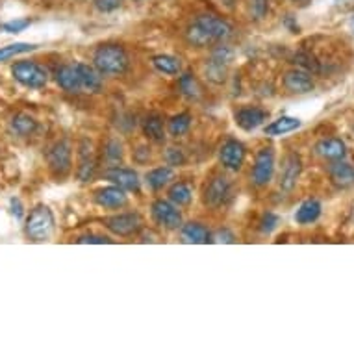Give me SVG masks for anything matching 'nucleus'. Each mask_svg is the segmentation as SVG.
<instances>
[{"label": "nucleus", "mask_w": 354, "mask_h": 354, "mask_svg": "<svg viewBox=\"0 0 354 354\" xmlns=\"http://www.w3.org/2000/svg\"><path fill=\"white\" fill-rule=\"evenodd\" d=\"M130 65L127 50L115 43H106L100 45L93 54V67L100 75L119 76L124 75Z\"/></svg>", "instance_id": "1"}, {"label": "nucleus", "mask_w": 354, "mask_h": 354, "mask_svg": "<svg viewBox=\"0 0 354 354\" xmlns=\"http://www.w3.org/2000/svg\"><path fill=\"white\" fill-rule=\"evenodd\" d=\"M24 232L32 241H47L54 232V215L50 208L37 204L26 217Z\"/></svg>", "instance_id": "2"}, {"label": "nucleus", "mask_w": 354, "mask_h": 354, "mask_svg": "<svg viewBox=\"0 0 354 354\" xmlns=\"http://www.w3.org/2000/svg\"><path fill=\"white\" fill-rule=\"evenodd\" d=\"M12 75L21 86L28 89H41L47 86L48 82L47 69L35 62H17L12 67Z\"/></svg>", "instance_id": "3"}, {"label": "nucleus", "mask_w": 354, "mask_h": 354, "mask_svg": "<svg viewBox=\"0 0 354 354\" xmlns=\"http://www.w3.org/2000/svg\"><path fill=\"white\" fill-rule=\"evenodd\" d=\"M274 176V151L271 147H263L258 151L254 158V165H252V184L258 187H263L271 184Z\"/></svg>", "instance_id": "4"}, {"label": "nucleus", "mask_w": 354, "mask_h": 354, "mask_svg": "<svg viewBox=\"0 0 354 354\" xmlns=\"http://www.w3.org/2000/svg\"><path fill=\"white\" fill-rule=\"evenodd\" d=\"M232 198V184L227 176H214L212 180L204 187L203 203L208 208H221L228 204V201Z\"/></svg>", "instance_id": "5"}, {"label": "nucleus", "mask_w": 354, "mask_h": 354, "mask_svg": "<svg viewBox=\"0 0 354 354\" xmlns=\"http://www.w3.org/2000/svg\"><path fill=\"white\" fill-rule=\"evenodd\" d=\"M152 219L156 225H160L165 230H178L182 227V214L176 204H173L171 201H163V198H158L152 203L151 208Z\"/></svg>", "instance_id": "6"}, {"label": "nucleus", "mask_w": 354, "mask_h": 354, "mask_svg": "<svg viewBox=\"0 0 354 354\" xmlns=\"http://www.w3.org/2000/svg\"><path fill=\"white\" fill-rule=\"evenodd\" d=\"M106 227L110 232H113L119 238H130L141 230L143 227V221L141 215L136 212H127V214H117L111 215L106 219Z\"/></svg>", "instance_id": "7"}, {"label": "nucleus", "mask_w": 354, "mask_h": 354, "mask_svg": "<svg viewBox=\"0 0 354 354\" xmlns=\"http://www.w3.org/2000/svg\"><path fill=\"white\" fill-rule=\"evenodd\" d=\"M48 167L56 176H65L73 165V151H71L69 141H56L47 152Z\"/></svg>", "instance_id": "8"}, {"label": "nucleus", "mask_w": 354, "mask_h": 354, "mask_svg": "<svg viewBox=\"0 0 354 354\" xmlns=\"http://www.w3.org/2000/svg\"><path fill=\"white\" fill-rule=\"evenodd\" d=\"M245 156H247V149L238 140H227L219 149L221 165L228 171H239L243 167Z\"/></svg>", "instance_id": "9"}, {"label": "nucleus", "mask_w": 354, "mask_h": 354, "mask_svg": "<svg viewBox=\"0 0 354 354\" xmlns=\"http://www.w3.org/2000/svg\"><path fill=\"white\" fill-rule=\"evenodd\" d=\"M95 169H97V160H95L93 145L89 140H82L78 147V167H76V176L80 182H89L93 178Z\"/></svg>", "instance_id": "10"}, {"label": "nucleus", "mask_w": 354, "mask_h": 354, "mask_svg": "<svg viewBox=\"0 0 354 354\" xmlns=\"http://www.w3.org/2000/svg\"><path fill=\"white\" fill-rule=\"evenodd\" d=\"M195 23L201 24L206 32H208L215 41H225L234 34L232 24L225 21V19L217 17L214 13H203L195 19Z\"/></svg>", "instance_id": "11"}, {"label": "nucleus", "mask_w": 354, "mask_h": 354, "mask_svg": "<svg viewBox=\"0 0 354 354\" xmlns=\"http://www.w3.org/2000/svg\"><path fill=\"white\" fill-rule=\"evenodd\" d=\"M302 171V162L299 154L295 152H291L288 154L284 160V165L280 169V189L286 193H290L293 187L297 186V180H299V176H301Z\"/></svg>", "instance_id": "12"}, {"label": "nucleus", "mask_w": 354, "mask_h": 354, "mask_svg": "<svg viewBox=\"0 0 354 354\" xmlns=\"http://www.w3.org/2000/svg\"><path fill=\"white\" fill-rule=\"evenodd\" d=\"M282 84H284V87L290 91V93H297V95L310 93V91H314V87H315V82L314 78H312V75L302 69L288 71V73L284 75Z\"/></svg>", "instance_id": "13"}, {"label": "nucleus", "mask_w": 354, "mask_h": 354, "mask_svg": "<svg viewBox=\"0 0 354 354\" xmlns=\"http://www.w3.org/2000/svg\"><path fill=\"white\" fill-rule=\"evenodd\" d=\"M268 115V111L261 110V108L245 106V108H239V110L234 113V119H236V124H238L241 130H245V132H252V130H256L260 124L266 122Z\"/></svg>", "instance_id": "14"}, {"label": "nucleus", "mask_w": 354, "mask_h": 354, "mask_svg": "<svg viewBox=\"0 0 354 354\" xmlns=\"http://www.w3.org/2000/svg\"><path fill=\"white\" fill-rule=\"evenodd\" d=\"M106 176H108V180H110L111 184H115V186H119L121 189H124V192L138 193L141 189L140 176H138V173L132 171V169L111 167L110 171L106 173Z\"/></svg>", "instance_id": "15"}, {"label": "nucleus", "mask_w": 354, "mask_h": 354, "mask_svg": "<svg viewBox=\"0 0 354 354\" xmlns=\"http://www.w3.org/2000/svg\"><path fill=\"white\" fill-rule=\"evenodd\" d=\"M95 203L99 204L100 208H108V209H119L124 208L128 203V197L124 189H121L119 186H108L102 187L99 192L95 193Z\"/></svg>", "instance_id": "16"}, {"label": "nucleus", "mask_w": 354, "mask_h": 354, "mask_svg": "<svg viewBox=\"0 0 354 354\" xmlns=\"http://www.w3.org/2000/svg\"><path fill=\"white\" fill-rule=\"evenodd\" d=\"M328 174H330L332 184L339 189H348L354 186V167L342 160H337L334 165H330Z\"/></svg>", "instance_id": "17"}, {"label": "nucleus", "mask_w": 354, "mask_h": 354, "mask_svg": "<svg viewBox=\"0 0 354 354\" xmlns=\"http://www.w3.org/2000/svg\"><path fill=\"white\" fill-rule=\"evenodd\" d=\"M315 152L319 154L321 158L325 160H330V162H337V160H343L345 154H347V147L342 140L337 138H328V140H321L317 145H315Z\"/></svg>", "instance_id": "18"}, {"label": "nucleus", "mask_w": 354, "mask_h": 354, "mask_svg": "<svg viewBox=\"0 0 354 354\" xmlns=\"http://www.w3.org/2000/svg\"><path fill=\"white\" fill-rule=\"evenodd\" d=\"M180 238L184 243H193V245H204L212 241V234L204 225L201 223H186L180 227Z\"/></svg>", "instance_id": "19"}, {"label": "nucleus", "mask_w": 354, "mask_h": 354, "mask_svg": "<svg viewBox=\"0 0 354 354\" xmlns=\"http://www.w3.org/2000/svg\"><path fill=\"white\" fill-rule=\"evenodd\" d=\"M75 69L78 73L82 87H86L89 91H95V93L102 89V78H100V73L95 67L87 64H76Z\"/></svg>", "instance_id": "20"}, {"label": "nucleus", "mask_w": 354, "mask_h": 354, "mask_svg": "<svg viewBox=\"0 0 354 354\" xmlns=\"http://www.w3.org/2000/svg\"><path fill=\"white\" fill-rule=\"evenodd\" d=\"M56 82L58 86L67 91V93H76L80 91V78H78V73L73 65H62L58 71H56Z\"/></svg>", "instance_id": "21"}, {"label": "nucleus", "mask_w": 354, "mask_h": 354, "mask_svg": "<svg viewBox=\"0 0 354 354\" xmlns=\"http://www.w3.org/2000/svg\"><path fill=\"white\" fill-rule=\"evenodd\" d=\"M321 209H323V206L317 198H308L297 209L295 221L299 225H312L321 217Z\"/></svg>", "instance_id": "22"}, {"label": "nucleus", "mask_w": 354, "mask_h": 354, "mask_svg": "<svg viewBox=\"0 0 354 354\" xmlns=\"http://www.w3.org/2000/svg\"><path fill=\"white\" fill-rule=\"evenodd\" d=\"M141 128H143V134H145L147 140L154 141V143H162L165 140V124H163V119L156 113H151V115L145 117V121L141 122Z\"/></svg>", "instance_id": "23"}, {"label": "nucleus", "mask_w": 354, "mask_h": 354, "mask_svg": "<svg viewBox=\"0 0 354 354\" xmlns=\"http://www.w3.org/2000/svg\"><path fill=\"white\" fill-rule=\"evenodd\" d=\"M174 178V171L173 167H169V165H163V167H156L152 169L147 173V186L158 192V189H162L169 184V182Z\"/></svg>", "instance_id": "24"}, {"label": "nucleus", "mask_w": 354, "mask_h": 354, "mask_svg": "<svg viewBox=\"0 0 354 354\" xmlns=\"http://www.w3.org/2000/svg\"><path fill=\"white\" fill-rule=\"evenodd\" d=\"M10 130L19 138H28L37 130V121L26 113H17L10 122Z\"/></svg>", "instance_id": "25"}, {"label": "nucleus", "mask_w": 354, "mask_h": 354, "mask_svg": "<svg viewBox=\"0 0 354 354\" xmlns=\"http://www.w3.org/2000/svg\"><path fill=\"white\" fill-rule=\"evenodd\" d=\"M297 128H301V121L295 119V117L284 115L279 117L277 121H273L271 124L266 127V136H271V138H274V136H284L297 130Z\"/></svg>", "instance_id": "26"}, {"label": "nucleus", "mask_w": 354, "mask_h": 354, "mask_svg": "<svg viewBox=\"0 0 354 354\" xmlns=\"http://www.w3.org/2000/svg\"><path fill=\"white\" fill-rule=\"evenodd\" d=\"M152 65H154V69L158 73H162V75H180L182 71V64L180 59L174 58V56H169V54H160V56H154L152 58Z\"/></svg>", "instance_id": "27"}, {"label": "nucleus", "mask_w": 354, "mask_h": 354, "mask_svg": "<svg viewBox=\"0 0 354 354\" xmlns=\"http://www.w3.org/2000/svg\"><path fill=\"white\" fill-rule=\"evenodd\" d=\"M169 201L176 206H187L193 201V187L187 182H176L169 189Z\"/></svg>", "instance_id": "28"}, {"label": "nucleus", "mask_w": 354, "mask_h": 354, "mask_svg": "<svg viewBox=\"0 0 354 354\" xmlns=\"http://www.w3.org/2000/svg\"><path fill=\"white\" fill-rule=\"evenodd\" d=\"M192 113H187V111H182L178 115L171 117V121H169L167 124L169 134L173 136V138H182V136H186L187 132H189V128H192Z\"/></svg>", "instance_id": "29"}, {"label": "nucleus", "mask_w": 354, "mask_h": 354, "mask_svg": "<svg viewBox=\"0 0 354 354\" xmlns=\"http://www.w3.org/2000/svg\"><path fill=\"white\" fill-rule=\"evenodd\" d=\"M186 37L187 41H189V45H193V47H198V48H204V47H209V45H214L215 39L212 37V35L206 32V30L201 26V24L193 23L189 28H187L186 32Z\"/></svg>", "instance_id": "30"}, {"label": "nucleus", "mask_w": 354, "mask_h": 354, "mask_svg": "<svg viewBox=\"0 0 354 354\" xmlns=\"http://www.w3.org/2000/svg\"><path fill=\"white\" fill-rule=\"evenodd\" d=\"M178 87H180V93L189 100H197L201 97V86H198L197 78L192 73H184L178 78Z\"/></svg>", "instance_id": "31"}, {"label": "nucleus", "mask_w": 354, "mask_h": 354, "mask_svg": "<svg viewBox=\"0 0 354 354\" xmlns=\"http://www.w3.org/2000/svg\"><path fill=\"white\" fill-rule=\"evenodd\" d=\"M293 64L297 65V69L306 71L310 75H319L321 73V62H317V58L310 53H297L293 56Z\"/></svg>", "instance_id": "32"}, {"label": "nucleus", "mask_w": 354, "mask_h": 354, "mask_svg": "<svg viewBox=\"0 0 354 354\" xmlns=\"http://www.w3.org/2000/svg\"><path fill=\"white\" fill-rule=\"evenodd\" d=\"M35 45H30V43H13V45H8V47L0 48V62H6L10 58H15L19 54L32 53L35 50Z\"/></svg>", "instance_id": "33"}, {"label": "nucleus", "mask_w": 354, "mask_h": 354, "mask_svg": "<svg viewBox=\"0 0 354 354\" xmlns=\"http://www.w3.org/2000/svg\"><path fill=\"white\" fill-rule=\"evenodd\" d=\"M104 156L110 163H119L122 160V145L121 141L110 140L106 143L104 149Z\"/></svg>", "instance_id": "34"}, {"label": "nucleus", "mask_w": 354, "mask_h": 354, "mask_svg": "<svg viewBox=\"0 0 354 354\" xmlns=\"http://www.w3.org/2000/svg\"><path fill=\"white\" fill-rule=\"evenodd\" d=\"M165 162H167V165H171V167H180V165L186 163L184 151H182V149H176V147H171V149H167V152H165Z\"/></svg>", "instance_id": "35"}, {"label": "nucleus", "mask_w": 354, "mask_h": 354, "mask_svg": "<svg viewBox=\"0 0 354 354\" xmlns=\"http://www.w3.org/2000/svg\"><path fill=\"white\" fill-rule=\"evenodd\" d=\"M279 215L273 214V212H268V214H263V217H261L260 221V230L263 234H271L274 230V228L279 227Z\"/></svg>", "instance_id": "36"}, {"label": "nucleus", "mask_w": 354, "mask_h": 354, "mask_svg": "<svg viewBox=\"0 0 354 354\" xmlns=\"http://www.w3.org/2000/svg\"><path fill=\"white\" fill-rule=\"evenodd\" d=\"M30 26V19H17V21H10V23L0 24V30H4L8 34H19Z\"/></svg>", "instance_id": "37"}, {"label": "nucleus", "mask_w": 354, "mask_h": 354, "mask_svg": "<svg viewBox=\"0 0 354 354\" xmlns=\"http://www.w3.org/2000/svg\"><path fill=\"white\" fill-rule=\"evenodd\" d=\"M269 12V0H252V4H250V13H252V17L254 19H263L268 15Z\"/></svg>", "instance_id": "38"}, {"label": "nucleus", "mask_w": 354, "mask_h": 354, "mask_svg": "<svg viewBox=\"0 0 354 354\" xmlns=\"http://www.w3.org/2000/svg\"><path fill=\"white\" fill-rule=\"evenodd\" d=\"M93 4L100 13H111L121 8L122 0H93Z\"/></svg>", "instance_id": "39"}, {"label": "nucleus", "mask_w": 354, "mask_h": 354, "mask_svg": "<svg viewBox=\"0 0 354 354\" xmlns=\"http://www.w3.org/2000/svg\"><path fill=\"white\" fill-rule=\"evenodd\" d=\"M78 243H95V245H108L113 243L110 238H106V236H99V234H86V236H80V238L76 239Z\"/></svg>", "instance_id": "40"}, {"label": "nucleus", "mask_w": 354, "mask_h": 354, "mask_svg": "<svg viewBox=\"0 0 354 354\" xmlns=\"http://www.w3.org/2000/svg\"><path fill=\"white\" fill-rule=\"evenodd\" d=\"M215 241H223V243H232L234 234L228 232V230H219L217 236H215Z\"/></svg>", "instance_id": "41"}, {"label": "nucleus", "mask_w": 354, "mask_h": 354, "mask_svg": "<svg viewBox=\"0 0 354 354\" xmlns=\"http://www.w3.org/2000/svg\"><path fill=\"white\" fill-rule=\"evenodd\" d=\"M12 214L17 217V219H21L23 217V206H21V203H19L17 198H13L12 201Z\"/></svg>", "instance_id": "42"}, {"label": "nucleus", "mask_w": 354, "mask_h": 354, "mask_svg": "<svg viewBox=\"0 0 354 354\" xmlns=\"http://www.w3.org/2000/svg\"><path fill=\"white\" fill-rule=\"evenodd\" d=\"M228 2H232V0H228Z\"/></svg>", "instance_id": "43"}, {"label": "nucleus", "mask_w": 354, "mask_h": 354, "mask_svg": "<svg viewBox=\"0 0 354 354\" xmlns=\"http://www.w3.org/2000/svg\"><path fill=\"white\" fill-rule=\"evenodd\" d=\"M353 24H354V19H353Z\"/></svg>", "instance_id": "44"}, {"label": "nucleus", "mask_w": 354, "mask_h": 354, "mask_svg": "<svg viewBox=\"0 0 354 354\" xmlns=\"http://www.w3.org/2000/svg\"><path fill=\"white\" fill-rule=\"evenodd\" d=\"M295 2H299V0H295Z\"/></svg>", "instance_id": "45"}]
</instances>
